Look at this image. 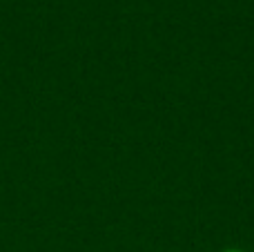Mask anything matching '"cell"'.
I'll return each instance as SVG.
<instances>
[{"label": "cell", "mask_w": 254, "mask_h": 252, "mask_svg": "<svg viewBox=\"0 0 254 252\" xmlns=\"http://www.w3.org/2000/svg\"><path fill=\"white\" fill-rule=\"evenodd\" d=\"M223 252H243V250H234V248H232V250H223Z\"/></svg>", "instance_id": "1"}]
</instances>
